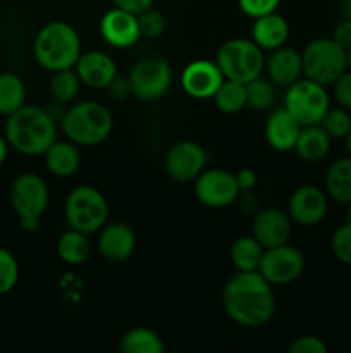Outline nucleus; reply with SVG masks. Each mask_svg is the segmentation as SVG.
<instances>
[{
    "mask_svg": "<svg viewBox=\"0 0 351 353\" xmlns=\"http://www.w3.org/2000/svg\"><path fill=\"white\" fill-rule=\"evenodd\" d=\"M299 131L301 124L291 116L286 107H279L272 110L265 123V140L274 150L289 152L295 148Z\"/></svg>",
    "mask_w": 351,
    "mask_h": 353,
    "instance_id": "412c9836",
    "label": "nucleus"
},
{
    "mask_svg": "<svg viewBox=\"0 0 351 353\" xmlns=\"http://www.w3.org/2000/svg\"><path fill=\"white\" fill-rule=\"evenodd\" d=\"M330 248H332V254L337 261L351 265V224L344 223L343 226L334 231Z\"/></svg>",
    "mask_w": 351,
    "mask_h": 353,
    "instance_id": "f704fd0d",
    "label": "nucleus"
},
{
    "mask_svg": "<svg viewBox=\"0 0 351 353\" xmlns=\"http://www.w3.org/2000/svg\"><path fill=\"white\" fill-rule=\"evenodd\" d=\"M74 71L78 72L83 85L95 90H103L117 76V65L116 61L105 52L92 50L81 52L74 65Z\"/></svg>",
    "mask_w": 351,
    "mask_h": 353,
    "instance_id": "6ab92c4d",
    "label": "nucleus"
},
{
    "mask_svg": "<svg viewBox=\"0 0 351 353\" xmlns=\"http://www.w3.org/2000/svg\"><path fill=\"white\" fill-rule=\"evenodd\" d=\"M346 223L351 224V202L346 203Z\"/></svg>",
    "mask_w": 351,
    "mask_h": 353,
    "instance_id": "de8ad7c7",
    "label": "nucleus"
},
{
    "mask_svg": "<svg viewBox=\"0 0 351 353\" xmlns=\"http://www.w3.org/2000/svg\"><path fill=\"white\" fill-rule=\"evenodd\" d=\"M222 307L231 321L248 330H257L274 317V290L258 271H237L224 285Z\"/></svg>",
    "mask_w": 351,
    "mask_h": 353,
    "instance_id": "f257e3e1",
    "label": "nucleus"
},
{
    "mask_svg": "<svg viewBox=\"0 0 351 353\" xmlns=\"http://www.w3.org/2000/svg\"><path fill=\"white\" fill-rule=\"evenodd\" d=\"M305 271V255L292 245L265 248L258 272L272 286H286L295 283Z\"/></svg>",
    "mask_w": 351,
    "mask_h": 353,
    "instance_id": "9d476101",
    "label": "nucleus"
},
{
    "mask_svg": "<svg viewBox=\"0 0 351 353\" xmlns=\"http://www.w3.org/2000/svg\"><path fill=\"white\" fill-rule=\"evenodd\" d=\"M9 143H7L6 137L0 134V165H3V162L7 161V155H9Z\"/></svg>",
    "mask_w": 351,
    "mask_h": 353,
    "instance_id": "a18cd8bd",
    "label": "nucleus"
},
{
    "mask_svg": "<svg viewBox=\"0 0 351 353\" xmlns=\"http://www.w3.org/2000/svg\"><path fill=\"white\" fill-rule=\"evenodd\" d=\"M344 16L351 19V0H344Z\"/></svg>",
    "mask_w": 351,
    "mask_h": 353,
    "instance_id": "49530a36",
    "label": "nucleus"
},
{
    "mask_svg": "<svg viewBox=\"0 0 351 353\" xmlns=\"http://www.w3.org/2000/svg\"><path fill=\"white\" fill-rule=\"evenodd\" d=\"M265 71L274 85L288 88L299 78H303L301 54L296 48L282 45L272 50L270 55L265 59Z\"/></svg>",
    "mask_w": 351,
    "mask_h": 353,
    "instance_id": "aec40b11",
    "label": "nucleus"
},
{
    "mask_svg": "<svg viewBox=\"0 0 351 353\" xmlns=\"http://www.w3.org/2000/svg\"><path fill=\"white\" fill-rule=\"evenodd\" d=\"M138 26H140L141 37L158 38L165 30V19L158 10L148 9L138 16Z\"/></svg>",
    "mask_w": 351,
    "mask_h": 353,
    "instance_id": "c9c22d12",
    "label": "nucleus"
},
{
    "mask_svg": "<svg viewBox=\"0 0 351 353\" xmlns=\"http://www.w3.org/2000/svg\"><path fill=\"white\" fill-rule=\"evenodd\" d=\"M217 109L224 114H237L246 107V86L244 83L224 78L222 85L213 95Z\"/></svg>",
    "mask_w": 351,
    "mask_h": 353,
    "instance_id": "c756f323",
    "label": "nucleus"
},
{
    "mask_svg": "<svg viewBox=\"0 0 351 353\" xmlns=\"http://www.w3.org/2000/svg\"><path fill=\"white\" fill-rule=\"evenodd\" d=\"M61 128L67 140L78 147H96L112 133L114 117L103 103L85 100L65 110Z\"/></svg>",
    "mask_w": 351,
    "mask_h": 353,
    "instance_id": "20e7f679",
    "label": "nucleus"
},
{
    "mask_svg": "<svg viewBox=\"0 0 351 353\" xmlns=\"http://www.w3.org/2000/svg\"><path fill=\"white\" fill-rule=\"evenodd\" d=\"M26 105V85L16 72H0V116L7 117Z\"/></svg>",
    "mask_w": 351,
    "mask_h": 353,
    "instance_id": "a878e982",
    "label": "nucleus"
},
{
    "mask_svg": "<svg viewBox=\"0 0 351 353\" xmlns=\"http://www.w3.org/2000/svg\"><path fill=\"white\" fill-rule=\"evenodd\" d=\"M112 2L117 9L126 10L134 16H140L141 12L153 7V0H112Z\"/></svg>",
    "mask_w": 351,
    "mask_h": 353,
    "instance_id": "a19ab883",
    "label": "nucleus"
},
{
    "mask_svg": "<svg viewBox=\"0 0 351 353\" xmlns=\"http://www.w3.org/2000/svg\"><path fill=\"white\" fill-rule=\"evenodd\" d=\"M81 79H79L78 72L72 69H62V71L54 72L50 79V95L54 99V102L62 103H71L74 102L76 97L79 95V90H81Z\"/></svg>",
    "mask_w": 351,
    "mask_h": 353,
    "instance_id": "7c9ffc66",
    "label": "nucleus"
},
{
    "mask_svg": "<svg viewBox=\"0 0 351 353\" xmlns=\"http://www.w3.org/2000/svg\"><path fill=\"white\" fill-rule=\"evenodd\" d=\"M236 181H237V186H240L241 192H251V190L257 186L258 183V176L257 172L253 171V169L250 168H244V169H240V171L236 172Z\"/></svg>",
    "mask_w": 351,
    "mask_h": 353,
    "instance_id": "37998d69",
    "label": "nucleus"
},
{
    "mask_svg": "<svg viewBox=\"0 0 351 353\" xmlns=\"http://www.w3.org/2000/svg\"><path fill=\"white\" fill-rule=\"evenodd\" d=\"M334 97L343 109L351 112V71H344L334 81Z\"/></svg>",
    "mask_w": 351,
    "mask_h": 353,
    "instance_id": "58836bf2",
    "label": "nucleus"
},
{
    "mask_svg": "<svg viewBox=\"0 0 351 353\" xmlns=\"http://www.w3.org/2000/svg\"><path fill=\"white\" fill-rule=\"evenodd\" d=\"M284 107L301 126L320 124L322 117L330 107L329 93L326 86L308 78H299L288 86L284 97Z\"/></svg>",
    "mask_w": 351,
    "mask_h": 353,
    "instance_id": "6e6552de",
    "label": "nucleus"
},
{
    "mask_svg": "<svg viewBox=\"0 0 351 353\" xmlns=\"http://www.w3.org/2000/svg\"><path fill=\"white\" fill-rule=\"evenodd\" d=\"M281 0H237L241 12L244 16L257 19V17L265 16V14L275 12Z\"/></svg>",
    "mask_w": 351,
    "mask_h": 353,
    "instance_id": "e433bc0d",
    "label": "nucleus"
},
{
    "mask_svg": "<svg viewBox=\"0 0 351 353\" xmlns=\"http://www.w3.org/2000/svg\"><path fill=\"white\" fill-rule=\"evenodd\" d=\"M236 176L226 169H206L195 179V195L210 209H226L240 196Z\"/></svg>",
    "mask_w": 351,
    "mask_h": 353,
    "instance_id": "f8f14e48",
    "label": "nucleus"
},
{
    "mask_svg": "<svg viewBox=\"0 0 351 353\" xmlns=\"http://www.w3.org/2000/svg\"><path fill=\"white\" fill-rule=\"evenodd\" d=\"M320 126L323 128L330 140H339V138H346L351 130V112L343 109V107H329L326 116L320 121Z\"/></svg>",
    "mask_w": 351,
    "mask_h": 353,
    "instance_id": "473e14b6",
    "label": "nucleus"
},
{
    "mask_svg": "<svg viewBox=\"0 0 351 353\" xmlns=\"http://www.w3.org/2000/svg\"><path fill=\"white\" fill-rule=\"evenodd\" d=\"M303 78L320 83L323 86L334 85L337 78L348 69L346 48L330 38H315L301 50Z\"/></svg>",
    "mask_w": 351,
    "mask_h": 353,
    "instance_id": "0eeeda50",
    "label": "nucleus"
},
{
    "mask_svg": "<svg viewBox=\"0 0 351 353\" xmlns=\"http://www.w3.org/2000/svg\"><path fill=\"white\" fill-rule=\"evenodd\" d=\"M136 250V233L126 223H107L100 230L98 252L105 261L119 262L127 261Z\"/></svg>",
    "mask_w": 351,
    "mask_h": 353,
    "instance_id": "a211bd4d",
    "label": "nucleus"
},
{
    "mask_svg": "<svg viewBox=\"0 0 351 353\" xmlns=\"http://www.w3.org/2000/svg\"><path fill=\"white\" fill-rule=\"evenodd\" d=\"M222 81L224 76L217 62L206 61V59L189 62L181 72L182 90L186 92V95L196 100L213 99Z\"/></svg>",
    "mask_w": 351,
    "mask_h": 353,
    "instance_id": "2eb2a0df",
    "label": "nucleus"
},
{
    "mask_svg": "<svg viewBox=\"0 0 351 353\" xmlns=\"http://www.w3.org/2000/svg\"><path fill=\"white\" fill-rule=\"evenodd\" d=\"M3 137L17 154L36 157L57 140V121L43 107L23 105L6 117Z\"/></svg>",
    "mask_w": 351,
    "mask_h": 353,
    "instance_id": "f03ea898",
    "label": "nucleus"
},
{
    "mask_svg": "<svg viewBox=\"0 0 351 353\" xmlns=\"http://www.w3.org/2000/svg\"><path fill=\"white\" fill-rule=\"evenodd\" d=\"M45 168L57 178H71L81 168V152L72 141L55 140L43 154Z\"/></svg>",
    "mask_w": 351,
    "mask_h": 353,
    "instance_id": "5701e85b",
    "label": "nucleus"
},
{
    "mask_svg": "<svg viewBox=\"0 0 351 353\" xmlns=\"http://www.w3.org/2000/svg\"><path fill=\"white\" fill-rule=\"evenodd\" d=\"M0 117H2V116H0Z\"/></svg>",
    "mask_w": 351,
    "mask_h": 353,
    "instance_id": "3c124183",
    "label": "nucleus"
},
{
    "mask_svg": "<svg viewBox=\"0 0 351 353\" xmlns=\"http://www.w3.org/2000/svg\"><path fill=\"white\" fill-rule=\"evenodd\" d=\"M133 95L143 102L162 99L172 85V68L160 55H145L138 59L129 71Z\"/></svg>",
    "mask_w": 351,
    "mask_h": 353,
    "instance_id": "1a4fd4ad",
    "label": "nucleus"
},
{
    "mask_svg": "<svg viewBox=\"0 0 351 353\" xmlns=\"http://www.w3.org/2000/svg\"><path fill=\"white\" fill-rule=\"evenodd\" d=\"M326 193L337 203L351 202V155L334 161L326 174Z\"/></svg>",
    "mask_w": 351,
    "mask_h": 353,
    "instance_id": "393cba45",
    "label": "nucleus"
},
{
    "mask_svg": "<svg viewBox=\"0 0 351 353\" xmlns=\"http://www.w3.org/2000/svg\"><path fill=\"white\" fill-rule=\"evenodd\" d=\"M19 281V262L7 248L0 247V296L12 292Z\"/></svg>",
    "mask_w": 351,
    "mask_h": 353,
    "instance_id": "72a5a7b5",
    "label": "nucleus"
},
{
    "mask_svg": "<svg viewBox=\"0 0 351 353\" xmlns=\"http://www.w3.org/2000/svg\"><path fill=\"white\" fill-rule=\"evenodd\" d=\"M332 40L337 41L346 50L351 47V19L344 17L341 23L336 24L332 31Z\"/></svg>",
    "mask_w": 351,
    "mask_h": 353,
    "instance_id": "79ce46f5",
    "label": "nucleus"
},
{
    "mask_svg": "<svg viewBox=\"0 0 351 353\" xmlns=\"http://www.w3.org/2000/svg\"><path fill=\"white\" fill-rule=\"evenodd\" d=\"M346 147H348V152H350V155H351V130L346 137Z\"/></svg>",
    "mask_w": 351,
    "mask_h": 353,
    "instance_id": "8fccbe9b",
    "label": "nucleus"
},
{
    "mask_svg": "<svg viewBox=\"0 0 351 353\" xmlns=\"http://www.w3.org/2000/svg\"><path fill=\"white\" fill-rule=\"evenodd\" d=\"M244 86H246V107H250L251 110L270 109L275 100L274 83L270 79L258 76Z\"/></svg>",
    "mask_w": 351,
    "mask_h": 353,
    "instance_id": "2f4dec72",
    "label": "nucleus"
},
{
    "mask_svg": "<svg viewBox=\"0 0 351 353\" xmlns=\"http://www.w3.org/2000/svg\"><path fill=\"white\" fill-rule=\"evenodd\" d=\"M92 252V245L88 241V234L79 233V231L71 230L61 234L57 240V255L62 262L69 265H79L86 262Z\"/></svg>",
    "mask_w": 351,
    "mask_h": 353,
    "instance_id": "cd10ccee",
    "label": "nucleus"
},
{
    "mask_svg": "<svg viewBox=\"0 0 351 353\" xmlns=\"http://www.w3.org/2000/svg\"><path fill=\"white\" fill-rule=\"evenodd\" d=\"M265 248L258 243L257 238L240 236L231 245V262L236 271H258Z\"/></svg>",
    "mask_w": 351,
    "mask_h": 353,
    "instance_id": "bb28decb",
    "label": "nucleus"
},
{
    "mask_svg": "<svg viewBox=\"0 0 351 353\" xmlns=\"http://www.w3.org/2000/svg\"><path fill=\"white\" fill-rule=\"evenodd\" d=\"M289 38V24L286 17L281 14L270 12L265 16L253 19L251 26V40L262 48V50H275V48L286 45Z\"/></svg>",
    "mask_w": 351,
    "mask_h": 353,
    "instance_id": "4be33fe9",
    "label": "nucleus"
},
{
    "mask_svg": "<svg viewBox=\"0 0 351 353\" xmlns=\"http://www.w3.org/2000/svg\"><path fill=\"white\" fill-rule=\"evenodd\" d=\"M206 165V152L195 141H179L165 157V172L178 183L195 181Z\"/></svg>",
    "mask_w": 351,
    "mask_h": 353,
    "instance_id": "ddd939ff",
    "label": "nucleus"
},
{
    "mask_svg": "<svg viewBox=\"0 0 351 353\" xmlns=\"http://www.w3.org/2000/svg\"><path fill=\"white\" fill-rule=\"evenodd\" d=\"M329 210L327 193L315 185H303L292 192L288 202V214L299 226H317Z\"/></svg>",
    "mask_w": 351,
    "mask_h": 353,
    "instance_id": "4468645a",
    "label": "nucleus"
},
{
    "mask_svg": "<svg viewBox=\"0 0 351 353\" xmlns=\"http://www.w3.org/2000/svg\"><path fill=\"white\" fill-rule=\"evenodd\" d=\"M346 64H348V71H351V47L346 50Z\"/></svg>",
    "mask_w": 351,
    "mask_h": 353,
    "instance_id": "09e8293b",
    "label": "nucleus"
},
{
    "mask_svg": "<svg viewBox=\"0 0 351 353\" xmlns=\"http://www.w3.org/2000/svg\"><path fill=\"white\" fill-rule=\"evenodd\" d=\"M64 216L71 230L85 234L98 233L109 219V202L95 186H78L65 199Z\"/></svg>",
    "mask_w": 351,
    "mask_h": 353,
    "instance_id": "423d86ee",
    "label": "nucleus"
},
{
    "mask_svg": "<svg viewBox=\"0 0 351 353\" xmlns=\"http://www.w3.org/2000/svg\"><path fill=\"white\" fill-rule=\"evenodd\" d=\"M9 199L17 217H41L50 193L45 179L36 172H21L10 185Z\"/></svg>",
    "mask_w": 351,
    "mask_h": 353,
    "instance_id": "9b49d317",
    "label": "nucleus"
},
{
    "mask_svg": "<svg viewBox=\"0 0 351 353\" xmlns=\"http://www.w3.org/2000/svg\"><path fill=\"white\" fill-rule=\"evenodd\" d=\"M107 92L112 97L114 100H124L129 95H133V90H131V81L129 76H119L117 74L112 81L107 86Z\"/></svg>",
    "mask_w": 351,
    "mask_h": 353,
    "instance_id": "ea45409f",
    "label": "nucleus"
},
{
    "mask_svg": "<svg viewBox=\"0 0 351 353\" xmlns=\"http://www.w3.org/2000/svg\"><path fill=\"white\" fill-rule=\"evenodd\" d=\"M100 34L103 40L116 48H129L141 38L138 16L123 9L107 10L100 21Z\"/></svg>",
    "mask_w": 351,
    "mask_h": 353,
    "instance_id": "f3484780",
    "label": "nucleus"
},
{
    "mask_svg": "<svg viewBox=\"0 0 351 353\" xmlns=\"http://www.w3.org/2000/svg\"><path fill=\"white\" fill-rule=\"evenodd\" d=\"M164 348L162 338L148 327L129 330L124 333L119 343V350L124 353H162Z\"/></svg>",
    "mask_w": 351,
    "mask_h": 353,
    "instance_id": "c85d7f7f",
    "label": "nucleus"
},
{
    "mask_svg": "<svg viewBox=\"0 0 351 353\" xmlns=\"http://www.w3.org/2000/svg\"><path fill=\"white\" fill-rule=\"evenodd\" d=\"M292 150L296 152L303 162L315 164V162L323 161L330 150V137L323 131L320 124H310V126H301L298 134V140Z\"/></svg>",
    "mask_w": 351,
    "mask_h": 353,
    "instance_id": "b1692460",
    "label": "nucleus"
},
{
    "mask_svg": "<svg viewBox=\"0 0 351 353\" xmlns=\"http://www.w3.org/2000/svg\"><path fill=\"white\" fill-rule=\"evenodd\" d=\"M33 54L38 64L50 72L72 69L81 55L78 31L64 21L47 23L34 37Z\"/></svg>",
    "mask_w": 351,
    "mask_h": 353,
    "instance_id": "7ed1b4c3",
    "label": "nucleus"
},
{
    "mask_svg": "<svg viewBox=\"0 0 351 353\" xmlns=\"http://www.w3.org/2000/svg\"><path fill=\"white\" fill-rule=\"evenodd\" d=\"M41 217H19V228L24 233H34L40 228Z\"/></svg>",
    "mask_w": 351,
    "mask_h": 353,
    "instance_id": "c03bdc74",
    "label": "nucleus"
},
{
    "mask_svg": "<svg viewBox=\"0 0 351 353\" xmlns=\"http://www.w3.org/2000/svg\"><path fill=\"white\" fill-rule=\"evenodd\" d=\"M292 233V224L289 214L284 210L267 207L255 214L251 223V234L258 240L264 248L279 247L289 243Z\"/></svg>",
    "mask_w": 351,
    "mask_h": 353,
    "instance_id": "dca6fc26",
    "label": "nucleus"
},
{
    "mask_svg": "<svg viewBox=\"0 0 351 353\" xmlns=\"http://www.w3.org/2000/svg\"><path fill=\"white\" fill-rule=\"evenodd\" d=\"M289 353H327V345L320 338L305 334L292 340V343L288 347Z\"/></svg>",
    "mask_w": 351,
    "mask_h": 353,
    "instance_id": "4c0bfd02",
    "label": "nucleus"
},
{
    "mask_svg": "<svg viewBox=\"0 0 351 353\" xmlns=\"http://www.w3.org/2000/svg\"><path fill=\"white\" fill-rule=\"evenodd\" d=\"M215 62L226 79L246 85L265 71L264 50L246 38H231L224 41L215 55Z\"/></svg>",
    "mask_w": 351,
    "mask_h": 353,
    "instance_id": "39448f33",
    "label": "nucleus"
}]
</instances>
